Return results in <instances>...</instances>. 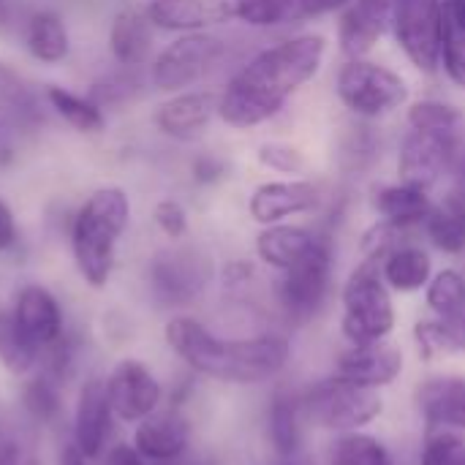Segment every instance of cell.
I'll list each match as a JSON object with an SVG mask.
<instances>
[{
    "instance_id": "1",
    "label": "cell",
    "mask_w": 465,
    "mask_h": 465,
    "mask_svg": "<svg viewBox=\"0 0 465 465\" xmlns=\"http://www.w3.org/2000/svg\"><path fill=\"white\" fill-rule=\"evenodd\" d=\"M324 27H294L248 49L218 84V123L234 134L275 125L332 60Z\"/></svg>"
},
{
    "instance_id": "2",
    "label": "cell",
    "mask_w": 465,
    "mask_h": 465,
    "mask_svg": "<svg viewBox=\"0 0 465 465\" xmlns=\"http://www.w3.org/2000/svg\"><path fill=\"white\" fill-rule=\"evenodd\" d=\"M163 338L193 373L221 384L248 387L270 381L292 357V343L283 335L262 332L251 338H221L191 316L169 319Z\"/></svg>"
},
{
    "instance_id": "3",
    "label": "cell",
    "mask_w": 465,
    "mask_h": 465,
    "mask_svg": "<svg viewBox=\"0 0 465 465\" xmlns=\"http://www.w3.org/2000/svg\"><path fill=\"white\" fill-rule=\"evenodd\" d=\"M414 95V76L379 54L349 57L332 65V98L343 117L387 125L401 120Z\"/></svg>"
},
{
    "instance_id": "4",
    "label": "cell",
    "mask_w": 465,
    "mask_h": 465,
    "mask_svg": "<svg viewBox=\"0 0 465 465\" xmlns=\"http://www.w3.org/2000/svg\"><path fill=\"white\" fill-rule=\"evenodd\" d=\"M131 223V199L120 185L95 188L71 221V253L82 281L104 289L114 272L117 245Z\"/></svg>"
},
{
    "instance_id": "5",
    "label": "cell",
    "mask_w": 465,
    "mask_h": 465,
    "mask_svg": "<svg viewBox=\"0 0 465 465\" xmlns=\"http://www.w3.org/2000/svg\"><path fill=\"white\" fill-rule=\"evenodd\" d=\"M245 52L242 35L229 30L180 33L153 54L150 84L163 95L210 84L213 76H226Z\"/></svg>"
},
{
    "instance_id": "6",
    "label": "cell",
    "mask_w": 465,
    "mask_h": 465,
    "mask_svg": "<svg viewBox=\"0 0 465 465\" xmlns=\"http://www.w3.org/2000/svg\"><path fill=\"white\" fill-rule=\"evenodd\" d=\"M395 324H398L395 297L381 278L379 262L360 259L341 286L343 338L351 346L387 341L395 332Z\"/></svg>"
},
{
    "instance_id": "7",
    "label": "cell",
    "mask_w": 465,
    "mask_h": 465,
    "mask_svg": "<svg viewBox=\"0 0 465 465\" xmlns=\"http://www.w3.org/2000/svg\"><path fill=\"white\" fill-rule=\"evenodd\" d=\"M335 191L338 183L332 177H264L248 191L245 213L259 229L286 221H313L327 210Z\"/></svg>"
},
{
    "instance_id": "8",
    "label": "cell",
    "mask_w": 465,
    "mask_h": 465,
    "mask_svg": "<svg viewBox=\"0 0 465 465\" xmlns=\"http://www.w3.org/2000/svg\"><path fill=\"white\" fill-rule=\"evenodd\" d=\"M335 292V234L330 232L305 259L275 278V302L292 324L313 322Z\"/></svg>"
},
{
    "instance_id": "9",
    "label": "cell",
    "mask_w": 465,
    "mask_h": 465,
    "mask_svg": "<svg viewBox=\"0 0 465 465\" xmlns=\"http://www.w3.org/2000/svg\"><path fill=\"white\" fill-rule=\"evenodd\" d=\"M300 401H302L305 420H311L316 428L335 430V433L362 430L384 411V401L379 390L354 384L343 376L316 381L311 390L300 395Z\"/></svg>"
},
{
    "instance_id": "10",
    "label": "cell",
    "mask_w": 465,
    "mask_h": 465,
    "mask_svg": "<svg viewBox=\"0 0 465 465\" xmlns=\"http://www.w3.org/2000/svg\"><path fill=\"white\" fill-rule=\"evenodd\" d=\"M403 68L428 82L441 76V0H406L390 27Z\"/></svg>"
},
{
    "instance_id": "11",
    "label": "cell",
    "mask_w": 465,
    "mask_h": 465,
    "mask_svg": "<svg viewBox=\"0 0 465 465\" xmlns=\"http://www.w3.org/2000/svg\"><path fill=\"white\" fill-rule=\"evenodd\" d=\"M460 136L428 134V131H414V128L401 125V131L392 139V153H390L392 177L406 185L439 193L452 169V158H455Z\"/></svg>"
},
{
    "instance_id": "12",
    "label": "cell",
    "mask_w": 465,
    "mask_h": 465,
    "mask_svg": "<svg viewBox=\"0 0 465 465\" xmlns=\"http://www.w3.org/2000/svg\"><path fill=\"white\" fill-rule=\"evenodd\" d=\"M213 275V259L193 245H169L147 264L150 292L166 308H185L196 302L207 292Z\"/></svg>"
},
{
    "instance_id": "13",
    "label": "cell",
    "mask_w": 465,
    "mask_h": 465,
    "mask_svg": "<svg viewBox=\"0 0 465 465\" xmlns=\"http://www.w3.org/2000/svg\"><path fill=\"white\" fill-rule=\"evenodd\" d=\"M392 139L384 125L343 117L341 128L332 131V180L341 185H368L379 177L384 161H390Z\"/></svg>"
},
{
    "instance_id": "14",
    "label": "cell",
    "mask_w": 465,
    "mask_h": 465,
    "mask_svg": "<svg viewBox=\"0 0 465 465\" xmlns=\"http://www.w3.org/2000/svg\"><path fill=\"white\" fill-rule=\"evenodd\" d=\"M153 123L172 142H199L218 123V87L202 84L163 95L153 112Z\"/></svg>"
},
{
    "instance_id": "15",
    "label": "cell",
    "mask_w": 465,
    "mask_h": 465,
    "mask_svg": "<svg viewBox=\"0 0 465 465\" xmlns=\"http://www.w3.org/2000/svg\"><path fill=\"white\" fill-rule=\"evenodd\" d=\"M106 392L112 411L120 422H142L144 417L158 411L163 398L155 373L134 357L120 360L112 368V373L106 376Z\"/></svg>"
},
{
    "instance_id": "16",
    "label": "cell",
    "mask_w": 465,
    "mask_h": 465,
    "mask_svg": "<svg viewBox=\"0 0 465 465\" xmlns=\"http://www.w3.org/2000/svg\"><path fill=\"white\" fill-rule=\"evenodd\" d=\"M332 229L322 221L305 223V221H286L262 226L253 237V253L259 264H264L272 272H286L300 259H305Z\"/></svg>"
},
{
    "instance_id": "17",
    "label": "cell",
    "mask_w": 465,
    "mask_h": 465,
    "mask_svg": "<svg viewBox=\"0 0 465 465\" xmlns=\"http://www.w3.org/2000/svg\"><path fill=\"white\" fill-rule=\"evenodd\" d=\"M365 202L373 218H381L387 223H395L406 232L420 234L425 218L430 215L436 204V193L406 185L390 174V177H376L368 183Z\"/></svg>"
},
{
    "instance_id": "18",
    "label": "cell",
    "mask_w": 465,
    "mask_h": 465,
    "mask_svg": "<svg viewBox=\"0 0 465 465\" xmlns=\"http://www.w3.org/2000/svg\"><path fill=\"white\" fill-rule=\"evenodd\" d=\"M144 14L155 30L172 35L229 30L234 25V0H147Z\"/></svg>"
},
{
    "instance_id": "19",
    "label": "cell",
    "mask_w": 465,
    "mask_h": 465,
    "mask_svg": "<svg viewBox=\"0 0 465 465\" xmlns=\"http://www.w3.org/2000/svg\"><path fill=\"white\" fill-rule=\"evenodd\" d=\"M11 313H14L16 327L27 338V343L41 357L65 335L63 308H60L57 297L41 283H27L25 289H19Z\"/></svg>"
},
{
    "instance_id": "20",
    "label": "cell",
    "mask_w": 465,
    "mask_h": 465,
    "mask_svg": "<svg viewBox=\"0 0 465 465\" xmlns=\"http://www.w3.org/2000/svg\"><path fill=\"white\" fill-rule=\"evenodd\" d=\"M403 351L390 343V341H376V343H357L346 351H341L335 362V376H343L354 384L381 390L390 387L401 373H403Z\"/></svg>"
},
{
    "instance_id": "21",
    "label": "cell",
    "mask_w": 465,
    "mask_h": 465,
    "mask_svg": "<svg viewBox=\"0 0 465 465\" xmlns=\"http://www.w3.org/2000/svg\"><path fill=\"white\" fill-rule=\"evenodd\" d=\"M112 403L106 392V379L90 376L79 395H76V409H74V447L87 458H98L106 447L109 430H112Z\"/></svg>"
},
{
    "instance_id": "22",
    "label": "cell",
    "mask_w": 465,
    "mask_h": 465,
    "mask_svg": "<svg viewBox=\"0 0 465 465\" xmlns=\"http://www.w3.org/2000/svg\"><path fill=\"white\" fill-rule=\"evenodd\" d=\"M191 444V425L177 409H158L134 430V450L150 463H174Z\"/></svg>"
},
{
    "instance_id": "23",
    "label": "cell",
    "mask_w": 465,
    "mask_h": 465,
    "mask_svg": "<svg viewBox=\"0 0 465 465\" xmlns=\"http://www.w3.org/2000/svg\"><path fill=\"white\" fill-rule=\"evenodd\" d=\"M417 406L430 428L465 430V376H428L417 387Z\"/></svg>"
},
{
    "instance_id": "24",
    "label": "cell",
    "mask_w": 465,
    "mask_h": 465,
    "mask_svg": "<svg viewBox=\"0 0 465 465\" xmlns=\"http://www.w3.org/2000/svg\"><path fill=\"white\" fill-rule=\"evenodd\" d=\"M379 270L384 283L392 289V294H417L428 289L436 272V262L430 248L422 242V237H414L392 248L379 262Z\"/></svg>"
},
{
    "instance_id": "25",
    "label": "cell",
    "mask_w": 465,
    "mask_h": 465,
    "mask_svg": "<svg viewBox=\"0 0 465 465\" xmlns=\"http://www.w3.org/2000/svg\"><path fill=\"white\" fill-rule=\"evenodd\" d=\"M109 49L123 68H142L153 60L155 27L147 19L144 8L125 5L114 14L109 27Z\"/></svg>"
},
{
    "instance_id": "26",
    "label": "cell",
    "mask_w": 465,
    "mask_h": 465,
    "mask_svg": "<svg viewBox=\"0 0 465 465\" xmlns=\"http://www.w3.org/2000/svg\"><path fill=\"white\" fill-rule=\"evenodd\" d=\"M330 38L338 60L371 57L381 52L384 41H390V30L376 19H371L357 3H351L330 22Z\"/></svg>"
},
{
    "instance_id": "27",
    "label": "cell",
    "mask_w": 465,
    "mask_h": 465,
    "mask_svg": "<svg viewBox=\"0 0 465 465\" xmlns=\"http://www.w3.org/2000/svg\"><path fill=\"white\" fill-rule=\"evenodd\" d=\"M401 125L428 134L460 136L465 131V104L458 101L455 93L430 90L417 93L401 114Z\"/></svg>"
},
{
    "instance_id": "28",
    "label": "cell",
    "mask_w": 465,
    "mask_h": 465,
    "mask_svg": "<svg viewBox=\"0 0 465 465\" xmlns=\"http://www.w3.org/2000/svg\"><path fill=\"white\" fill-rule=\"evenodd\" d=\"M0 117L16 131H35L44 125L41 93L5 60H0Z\"/></svg>"
},
{
    "instance_id": "29",
    "label": "cell",
    "mask_w": 465,
    "mask_h": 465,
    "mask_svg": "<svg viewBox=\"0 0 465 465\" xmlns=\"http://www.w3.org/2000/svg\"><path fill=\"white\" fill-rule=\"evenodd\" d=\"M439 82L465 95V0H441V76Z\"/></svg>"
},
{
    "instance_id": "30",
    "label": "cell",
    "mask_w": 465,
    "mask_h": 465,
    "mask_svg": "<svg viewBox=\"0 0 465 465\" xmlns=\"http://www.w3.org/2000/svg\"><path fill=\"white\" fill-rule=\"evenodd\" d=\"M234 25L248 35H281L302 27L297 0H234Z\"/></svg>"
},
{
    "instance_id": "31",
    "label": "cell",
    "mask_w": 465,
    "mask_h": 465,
    "mask_svg": "<svg viewBox=\"0 0 465 465\" xmlns=\"http://www.w3.org/2000/svg\"><path fill=\"white\" fill-rule=\"evenodd\" d=\"M25 49L44 65L63 63L71 52V35L63 16L49 8L33 11L25 22Z\"/></svg>"
},
{
    "instance_id": "32",
    "label": "cell",
    "mask_w": 465,
    "mask_h": 465,
    "mask_svg": "<svg viewBox=\"0 0 465 465\" xmlns=\"http://www.w3.org/2000/svg\"><path fill=\"white\" fill-rule=\"evenodd\" d=\"M253 163L267 177H305L313 174L311 150L292 136H264L253 147Z\"/></svg>"
},
{
    "instance_id": "33",
    "label": "cell",
    "mask_w": 465,
    "mask_h": 465,
    "mask_svg": "<svg viewBox=\"0 0 465 465\" xmlns=\"http://www.w3.org/2000/svg\"><path fill=\"white\" fill-rule=\"evenodd\" d=\"M420 237L436 253H444L450 259L465 256V207L436 196V204L425 218Z\"/></svg>"
},
{
    "instance_id": "34",
    "label": "cell",
    "mask_w": 465,
    "mask_h": 465,
    "mask_svg": "<svg viewBox=\"0 0 465 465\" xmlns=\"http://www.w3.org/2000/svg\"><path fill=\"white\" fill-rule=\"evenodd\" d=\"M44 101L60 120H65L79 134H101L106 128V112L90 95L74 93L63 84H46Z\"/></svg>"
},
{
    "instance_id": "35",
    "label": "cell",
    "mask_w": 465,
    "mask_h": 465,
    "mask_svg": "<svg viewBox=\"0 0 465 465\" xmlns=\"http://www.w3.org/2000/svg\"><path fill=\"white\" fill-rule=\"evenodd\" d=\"M302 401L300 395H275L270 406V439L281 458H294L302 441Z\"/></svg>"
},
{
    "instance_id": "36",
    "label": "cell",
    "mask_w": 465,
    "mask_h": 465,
    "mask_svg": "<svg viewBox=\"0 0 465 465\" xmlns=\"http://www.w3.org/2000/svg\"><path fill=\"white\" fill-rule=\"evenodd\" d=\"M425 302L436 319H455L465 311V272L458 267H444L436 270L428 289H425Z\"/></svg>"
},
{
    "instance_id": "37",
    "label": "cell",
    "mask_w": 465,
    "mask_h": 465,
    "mask_svg": "<svg viewBox=\"0 0 465 465\" xmlns=\"http://www.w3.org/2000/svg\"><path fill=\"white\" fill-rule=\"evenodd\" d=\"M330 465H395V458L376 436L351 430L341 433V439L332 444Z\"/></svg>"
},
{
    "instance_id": "38",
    "label": "cell",
    "mask_w": 465,
    "mask_h": 465,
    "mask_svg": "<svg viewBox=\"0 0 465 465\" xmlns=\"http://www.w3.org/2000/svg\"><path fill=\"white\" fill-rule=\"evenodd\" d=\"M41 362V354L27 343L14 322V313L0 308V365L14 376H27Z\"/></svg>"
},
{
    "instance_id": "39",
    "label": "cell",
    "mask_w": 465,
    "mask_h": 465,
    "mask_svg": "<svg viewBox=\"0 0 465 465\" xmlns=\"http://www.w3.org/2000/svg\"><path fill=\"white\" fill-rule=\"evenodd\" d=\"M22 409L25 414L35 422V425H52L60 411H63V401H60V381L52 379L49 373L33 376L25 387H22Z\"/></svg>"
},
{
    "instance_id": "40",
    "label": "cell",
    "mask_w": 465,
    "mask_h": 465,
    "mask_svg": "<svg viewBox=\"0 0 465 465\" xmlns=\"http://www.w3.org/2000/svg\"><path fill=\"white\" fill-rule=\"evenodd\" d=\"M0 465H41V458L27 430L3 420H0Z\"/></svg>"
},
{
    "instance_id": "41",
    "label": "cell",
    "mask_w": 465,
    "mask_h": 465,
    "mask_svg": "<svg viewBox=\"0 0 465 465\" xmlns=\"http://www.w3.org/2000/svg\"><path fill=\"white\" fill-rule=\"evenodd\" d=\"M123 68V65H120ZM136 71L139 68H123L120 74H112L101 82H95L90 87V98L98 104V106H112V104H123L128 98H134L139 93V79H136Z\"/></svg>"
},
{
    "instance_id": "42",
    "label": "cell",
    "mask_w": 465,
    "mask_h": 465,
    "mask_svg": "<svg viewBox=\"0 0 465 465\" xmlns=\"http://www.w3.org/2000/svg\"><path fill=\"white\" fill-rule=\"evenodd\" d=\"M422 465H465V441L452 430H436L422 450Z\"/></svg>"
},
{
    "instance_id": "43",
    "label": "cell",
    "mask_w": 465,
    "mask_h": 465,
    "mask_svg": "<svg viewBox=\"0 0 465 465\" xmlns=\"http://www.w3.org/2000/svg\"><path fill=\"white\" fill-rule=\"evenodd\" d=\"M153 221L158 226V232L169 240V242H180L188 237V229H191V218H188V210L180 199H161L155 207H153Z\"/></svg>"
},
{
    "instance_id": "44",
    "label": "cell",
    "mask_w": 465,
    "mask_h": 465,
    "mask_svg": "<svg viewBox=\"0 0 465 465\" xmlns=\"http://www.w3.org/2000/svg\"><path fill=\"white\" fill-rule=\"evenodd\" d=\"M229 177V161L218 153H196L191 158V180L199 188L221 185Z\"/></svg>"
},
{
    "instance_id": "45",
    "label": "cell",
    "mask_w": 465,
    "mask_h": 465,
    "mask_svg": "<svg viewBox=\"0 0 465 465\" xmlns=\"http://www.w3.org/2000/svg\"><path fill=\"white\" fill-rule=\"evenodd\" d=\"M354 0H297V16L302 27H319L322 22H332Z\"/></svg>"
},
{
    "instance_id": "46",
    "label": "cell",
    "mask_w": 465,
    "mask_h": 465,
    "mask_svg": "<svg viewBox=\"0 0 465 465\" xmlns=\"http://www.w3.org/2000/svg\"><path fill=\"white\" fill-rule=\"evenodd\" d=\"M436 196L450 199V202L465 207V134L460 136V142H458V150H455V158H452V169L447 174V183L441 185V191Z\"/></svg>"
},
{
    "instance_id": "47",
    "label": "cell",
    "mask_w": 465,
    "mask_h": 465,
    "mask_svg": "<svg viewBox=\"0 0 465 465\" xmlns=\"http://www.w3.org/2000/svg\"><path fill=\"white\" fill-rule=\"evenodd\" d=\"M441 338H444V354H465V311L455 319H439Z\"/></svg>"
},
{
    "instance_id": "48",
    "label": "cell",
    "mask_w": 465,
    "mask_h": 465,
    "mask_svg": "<svg viewBox=\"0 0 465 465\" xmlns=\"http://www.w3.org/2000/svg\"><path fill=\"white\" fill-rule=\"evenodd\" d=\"M371 19H376L379 25H384L387 30L392 27V19L398 14V8L406 3V0H354Z\"/></svg>"
},
{
    "instance_id": "49",
    "label": "cell",
    "mask_w": 465,
    "mask_h": 465,
    "mask_svg": "<svg viewBox=\"0 0 465 465\" xmlns=\"http://www.w3.org/2000/svg\"><path fill=\"white\" fill-rule=\"evenodd\" d=\"M253 272H256V267H253V262L251 259H234V262H229L226 267H223V283L229 286V289H242L245 283H251L253 281Z\"/></svg>"
},
{
    "instance_id": "50",
    "label": "cell",
    "mask_w": 465,
    "mask_h": 465,
    "mask_svg": "<svg viewBox=\"0 0 465 465\" xmlns=\"http://www.w3.org/2000/svg\"><path fill=\"white\" fill-rule=\"evenodd\" d=\"M16 245V221L11 207L0 199V253L11 251Z\"/></svg>"
},
{
    "instance_id": "51",
    "label": "cell",
    "mask_w": 465,
    "mask_h": 465,
    "mask_svg": "<svg viewBox=\"0 0 465 465\" xmlns=\"http://www.w3.org/2000/svg\"><path fill=\"white\" fill-rule=\"evenodd\" d=\"M106 465H144V458L134 450V444H117L109 450L106 455Z\"/></svg>"
},
{
    "instance_id": "52",
    "label": "cell",
    "mask_w": 465,
    "mask_h": 465,
    "mask_svg": "<svg viewBox=\"0 0 465 465\" xmlns=\"http://www.w3.org/2000/svg\"><path fill=\"white\" fill-rule=\"evenodd\" d=\"M60 465H87V458L74 447V441L71 444H65V450L60 452Z\"/></svg>"
},
{
    "instance_id": "53",
    "label": "cell",
    "mask_w": 465,
    "mask_h": 465,
    "mask_svg": "<svg viewBox=\"0 0 465 465\" xmlns=\"http://www.w3.org/2000/svg\"><path fill=\"white\" fill-rule=\"evenodd\" d=\"M0 131H3V117H0Z\"/></svg>"
},
{
    "instance_id": "54",
    "label": "cell",
    "mask_w": 465,
    "mask_h": 465,
    "mask_svg": "<svg viewBox=\"0 0 465 465\" xmlns=\"http://www.w3.org/2000/svg\"><path fill=\"white\" fill-rule=\"evenodd\" d=\"M0 5H3V0H0Z\"/></svg>"
}]
</instances>
